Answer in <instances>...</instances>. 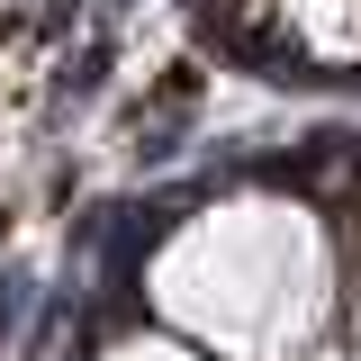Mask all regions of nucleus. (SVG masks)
<instances>
[{"instance_id":"nucleus-1","label":"nucleus","mask_w":361,"mask_h":361,"mask_svg":"<svg viewBox=\"0 0 361 361\" xmlns=\"http://www.w3.org/2000/svg\"><path fill=\"white\" fill-rule=\"evenodd\" d=\"M353 307L343 226L280 180H235L145 244V316L217 361H325Z\"/></svg>"},{"instance_id":"nucleus-2","label":"nucleus","mask_w":361,"mask_h":361,"mask_svg":"<svg viewBox=\"0 0 361 361\" xmlns=\"http://www.w3.org/2000/svg\"><path fill=\"white\" fill-rule=\"evenodd\" d=\"M271 27L298 73H361V0H271Z\"/></svg>"},{"instance_id":"nucleus-3","label":"nucleus","mask_w":361,"mask_h":361,"mask_svg":"<svg viewBox=\"0 0 361 361\" xmlns=\"http://www.w3.org/2000/svg\"><path fill=\"white\" fill-rule=\"evenodd\" d=\"M90 361H217V353L190 343L180 325H163V316H145V325H109V334L90 343Z\"/></svg>"},{"instance_id":"nucleus-4","label":"nucleus","mask_w":361,"mask_h":361,"mask_svg":"<svg viewBox=\"0 0 361 361\" xmlns=\"http://www.w3.org/2000/svg\"><path fill=\"white\" fill-rule=\"evenodd\" d=\"M343 253H353V307H343V325H353V353H361V235H343Z\"/></svg>"}]
</instances>
